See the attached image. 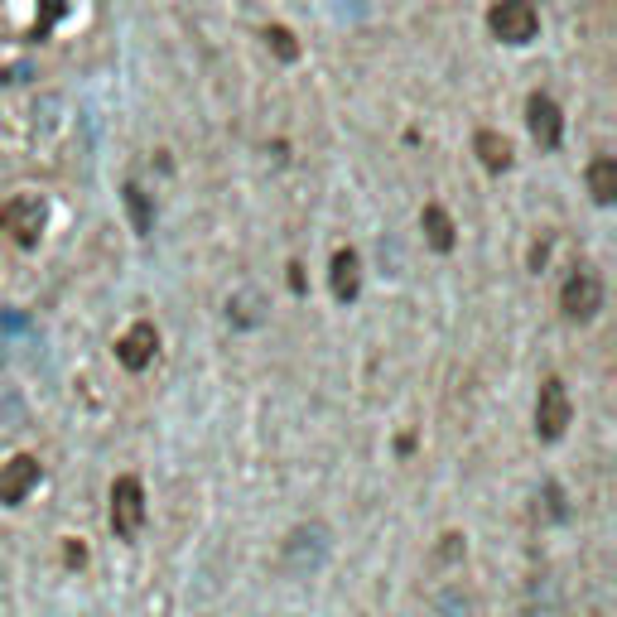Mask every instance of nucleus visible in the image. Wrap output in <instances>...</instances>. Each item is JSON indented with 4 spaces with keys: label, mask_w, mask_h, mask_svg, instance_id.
<instances>
[{
    "label": "nucleus",
    "mask_w": 617,
    "mask_h": 617,
    "mask_svg": "<svg viewBox=\"0 0 617 617\" xmlns=\"http://www.w3.org/2000/svg\"><path fill=\"white\" fill-rule=\"evenodd\" d=\"M526 126H531V135H536L540 150H560V140H564V111L555 107V97L531 92V102H526Z\"/></svg>",
    "instance_id": "8"
},
{
    "label": "nucleus",
    "mask_w": 617,
    "mask_h": 617,
    "mask_svg": "<svg viewBox=\"0 0 617 617\" xmlns=\"http://www.w3.org/2000/svg\"><path fill=\"white\" fill-rule=\"evenodd\" d=\"M111 531L116 540H135L145 531V487L135 473H121L116 483H111Z\"/></svg>",
    "instance_id": "3"
},
{
    "label": "nucleus",
    "mask_w": 617,
    "mask_h": 617,
    "mask_svg": "<svg viewBox=\"0 0 617 617\" xmlns=\"http://www.w3.org/2000/svg\"><path fill=\"white\" fill-rule=\"evenodd\" d=\"M473 155L483 160L487 174H507L511 169V140L497 131H478L473 135Z\"/></svg>",
    "instance_id": "11"
},
{
    "label": "nucleus",
    "mask_w": 617,
    "mask_h": 617,
    "mask_svg": "<svg viewBox=\"0 0 617 617\" xmlns=\"http://www.w3.org/2000/svg\"><path fill=\"white\" fill-rule=\"evenodd\" d=\"M261 304H266V299H261V290H242V295L227 299V319L237 323V328H256V323L266 319V314H261Z\"/></svg>",
    "instance_id": "14"
},
{
    "label": "nucleus",
    "mask_w": 617,
    "mask_h": 617,
    "mask_svg": "<svg viewBox=\"0 0 617 617\" xmlns=\"http://www.w3.org/2000/svg\"><path fill=\"white\" fill-rule=\"evenodd\" d=\"M0 82H10V78H5V68H0Z\"/></svg>",
    "instance_id": "18"
},
{
    "label": "nucleus",
    "mask_w": 617,
    "mask_h": 617,
    "mask_svg": "<svg viewBox=\"0 0 617 617\" xmlns=\"http://www.w3.org/2000/svg\"><path fill=\"white\" fill-rule=\"evenodd\" d=\"M487 29H492L502 44H531L540 34L536 0H497V5L487 10Z\"/></svg>",
    "instance_id": "4"
},
{
    "label": "nucleus",
    "mask_w": 617,
    "mask_h": 617,
    "mask_svg": "<svg viewBox=\"0 0 617 617\" xmlns=\"http://www.w3.org/2000/svg\"><path fill=\"white\" fill-rule=\"evenodd\" d=\"M560 309L569 323H589L603 309V275L593 266H574L560 285Z\"/></svg>",
    "instance_id": "1"
},
{
    "label": "nucleus",
    "mask_w": 617,
    "mask_h": 617,
    "mask_svg": "<svg viewBox=\"0 0 617 617\" xmlns=\"http://www.w3.org/2000/svg\"><path fill=\"white\" fill-rule=\"evenodd\" d=\"M589 193H593L598 208L617 203V160L613 155H598V160L589 164Z\"/></svg>",
    "instance_id": "12"
},
{
    "label": "nucleus",
    "mask_w": 617,
    "mask_h": 617,
    "mask_svg": "<svg viewBox=\"0 0 617 617\" xmlns=\"http://www.w3.org/2000/svg\"><path fill=\"white\" fill-rule=\"evenodd\" d=\"M569 420H574V401H569V391H564L560 376H550L536 396V434L545 439V444H555V439H564Z\"/></svg>",
    "instance_id": "5"
},
{
    "label": "nucleus",
    "mask_w": 617,
    "mask_h": 617,
    "mask_svg": "<svg viewBox=\"0 0 617 617\" xmlns=\"http://www.w3.org/2000/svg\"><path fill=\"white\" fill-rule=\"evenodd\" d=\"M420 227H425V242L434 246V251H454V217L444 213V208H439V203H430V208H425V213H420Z\"/></svg>",
    "instance_id": "13"
},
{
    "label": "nucleus",
    "mask_w": 617,
    "mask_h": 617,
    "mask_svg": "<svg viewBox=\"0 0 617 617\" xmlns=\"http://www.w3.org/2000/svg\"><path fill=\"white\" fill-rule=\"evenodd\" d=\"M290 290H295V295H304V270H299V266H290Z\"/></svg>",
    "instance_id": "17"
},
{
    "label": "nucleus",
    "mask_w": 617,
    "mask_h": 617,
    "mask_svg": "<svg viewBox=\"0 0 617 617\" xmlns=\"http://www.w3.org/2000/svg\"><path fill=\"white\" fill-rule=\"evenodd\" d=\"M126 213H131V227L140 237H150V227H155V208H150V193L140 184H126Z\"/></svg>",
    "instance_id": "15"
},
{
    "label": "nucleus",
    "mask_w": 617,
    "mask_h": 617,
    "mask_svg": "<svg viewBox=\"0 0 617 617\" xmlns=\"http://www.w3.org/2000/svg\"><path fill=\"white\" fill-rule=\"evenodd\" d=\"M328 280H333V299H338V304H352V299H357V290H362V261H357L352 246L333 251V270H328Z\"/></svg>",
    "instance_id": "10"
},
{
    "label": "nucleus",
    "mask_w": 617,
    "mask_h": 617,
    "mask_svg": "<svg viewBox=\"0 0 617 617\" xmlns=\"http://www.w3.org/2000/svg\"><path fill=\"white\" fill-rule=\"evenodd\" d=\"M266 44L275 49V58H285V63H295V58H299L295 34H290L285 25H266Z\"/></svg>",
    "instance_id": "16"
},
{
    "label": "nucleus",
    "mask_w": 617,
    "mask_h": 617,
    "mask_svg": "<svg viewBox=\"0 0 617 617\" xmlns=\"http://www.w3.org/2000/svg\"><path fill=\"white\" fill-rule=\"evenodd\" d=\"M39 458L34 454H15L10 463H0V507H20L29 492L39 487Z\"/></svg>",
    "instance_id": "6"
},
{
    "label": "nucleus",
    "mask_w": 617,
    "mask_h": 617,
    "mask_svg": "<svg viewBox=\"0 0 617 617\" xmlns=\"http://www.w3.org/2000/svg\"><path fill=\"white\" fill-rule=\"evenodd\" d=\"M323 550H328V531H323V526H299L295 536L285 540V569H290V574L319 569Z\"/></svg>",
    "instance_id": "9"
},
{
    "label": "nucleus",
    "mask_w": 617,
    "mask_h": 617,
    "mask_svg": "<svg viewBox=\"0 0 617 617\" xmlns=\"http://www.w3.org/2000/svg\"><path fill=\"white\" fill-rule=\"evenodd\" d=\"M155 352H160V333H155V323L140 319L131 323L126 333H121V343H116V362L126 367V372H145L150 362H155Z\"/></svg>",
    "instance_id": "7"
},
{
    "label": "nucleus",
    "mask_w": 617,
    "mask_h": 617,
    "mask_svg": "<svg viewBox=\"0 0 617 617\" xmlns=\"http://www.w3.org/2000/svg\"><path fill=\"white\" fill-rule=\"evenodd\" d=\"M44 217H49L44 198H34V193H15V198L0 203V232H5L15 246H39Z\"/></svg>",
    "instance_id": "2"
}]
</instances>
